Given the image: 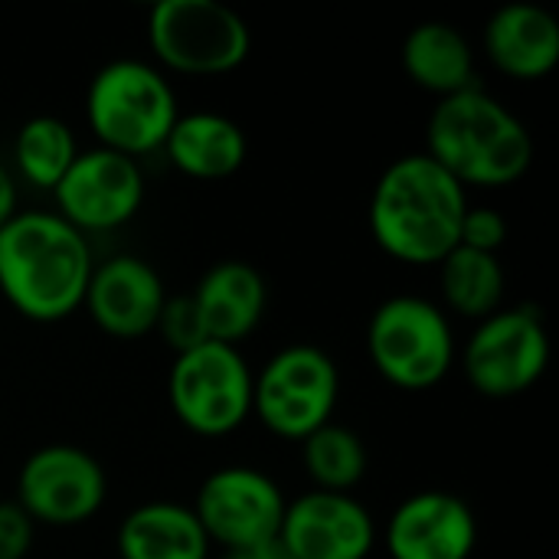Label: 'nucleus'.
<instances>
[{"mask_svg": "<svg viewBox=\"0 0 559 559\" xmlns=\"http://www.w3.org/2000/svg\"><path fill=\"white\" fill-rule=\"evenodd\" d=\"M285 504L288 501L272 475L252 465H226L203 478L190 508L210 544L219 550H239L275 540Z\"/></svg>", "mask_w": 559, "mask_h": 559, "instance_id": "10", "label": "nucleus"}, {"mask_svg": "<svg viewBox=\"0 0 559 559\" xmlns=\"http://www.w3.org/2000/svg\"><path fill=\"white\" fill-rule=\"evenodd\" d=\"M164 154L190 180H226L246 164L249 138L229 115L193 111L174 121Z\"/></svg>", "mask_w": 559, "mask_h": 559, "instance_id": "18", "label": "nucleus"}, {"mask_svg": "<svg viewBox=\"0 0 559 559\" xmlns=\"http://www.w3.org/2000/svg\"><path fill=\"white\" fill-rule=\"evenodd\" d=\"M468 190L426 151L393 160L370 197L377 246L406 265H439L455 246Z\"/></svg>", "mask_w": 559, "mask_h": 559, "instance_id": "2", "label": "nucleus"}, {"mask_svg": "<svg viewBox=\"0 0 559 559\" xmlns=\"http://www.w3.org/2000/svg\"><path fill=\"white\" fill-rule=\"evenodd\" d=\"M439 288L445 298V308L468 321H485L488 314L504 308L508 292V272L498 255L455 246L439 262ZM445 311V314H449Z\"/></svg>", "mask_w": 559, "mask_h": 559, "instance_id": "21", "label": "nucleus"}, {"mask_svg": "<svg viewBox=\"0 0 559 559\" xmlns=\"http://www.w3.org/2000/svg\"><path fill=\"white\" fill-rule=\"evenodd\" d=\"M79 154L72 128L56 115H36L20 124L13 138L16 174L36 190H56Z\"/></svg>", "mask_w": 559, "mask_h": 559, "instance_id": "22", "label": "nucleus"}, {"mask_svg": "<svg viewBox=\"0 0 559 559\" xmlns=\"http://www.w3.org/2000/svg\"><path fill=\"white\" fill-rule=\"evenodd\" d=\"M278 544L292 559H367L377 547V524L354 495L311 488L285 504Z\"/></svg>", "mask_w": 559, "mask_h": 559, "instance_id": "13", "label": "nucleus"}, {"mask_svg": "<svg viewBox=\"0 0 559 559\" xmlns=\"http://www.w3.org/2000/svg\"><path fill=\"white\" fill-rule=\"evenodd\" d=\"M16 216V180L0 160V226H7Z\"/></svg>", "mask_w": 559, "mask_h": 559, "instance_id": "28", "label": "nucleus"}, {"mask_svg": "<svg viewBox=\"0 0 559 559\" xmlns=\"http://www.w3.org/2000/svg\"><path fill=\"white\" fill-rule=\"evenodd\" d=\"M108 495L105 468L79 445L52 442L36 449L16 475V504L33 524L79 527L92 521Z\"/></svg>", "mask_w": 559, "mask_h": 559, "instance_id": "11", "label": "nucleus"}, {"mask_svg": "<svg viewBox=\"0 0 559 559\" xmlns=\"http://www.w3.org/2000/svg\"><path fill=\"white\" fill-rule=\"evenodd\" d=\"M177 118L180 108L170 79L144 59H115L85 88V121L98 147L134 160L160 151Z\"/></svg>", "mask_w": 559, "mask_h": 559, "instance_id": "4", "label": "nucleus"}, {"mask_svg": "<svg viewBox=\"0 0 559 559\" xmlns=\"http://www.w3.org/2000/svg\"><path fill=\"white\" fill-rule=\"evenodd\" d=\"M400 62L409 82L423 92H432L436 98H449L478 85L475 49L465 33L445 20L416 23L400 46Z\"/></svg>", "mask_w": 559, "mask_h": 559, "instance_id": "19", "label": "nucleus"}, {"mask_svg": "<svg viewBox=\"0 0 559 559\" xmlns=\"http://www.w3.org/2000/svg\"><path fill=\"white\" fill-rule=\"evenodd\" d=\"M550 364V334L534 305H514L475 324L462 347L468 386L488 400H514L540 383Z\"/></svg>", "mask_w": 559, "mask_h": 559, "instance_id": "9", "label": "nucleus"}, {"mask_svg": "<svg viewBox=\"0 0 559 559\" xmlns=\"http://www.w3.org/2000/svg\"><path fill=\"white\" fill-rule=\"evenodd\" d=\"M167 400L183 429L223 439L252 416V367L239 347L203 341L174 357Z\"/></svg>", "mask_w": 559, "mask_h": 559, "instance_id": "8", "label": "nucleus"}, {"mask_svg": "<svg viewBox=\"0 0 559 559\" xmlns=\"http://www.w3.org/2000/svg\"><path fill=\"white\" fill-rule=\"evenodd\" d=\"M115 550L121 559H210L213 544L190 504L147 501L121 518Z\"/></svg>", "mask_w": 559, "mask_h": 559, "instance_id": "20", "label": "nucleus"}, {"mask_svg": "<svg viewBox=\"0 0 559 559\" xmlns=\"http://www.w3.org/2000/svg\"><path fill=\"white\" fill-rule=\"evenodd\" d=\"M367 354L396 390H432L452 373L459 357L452 318L423 295H393L370 314Z\"/></svg>", "mask_w": 559, "mask_h": 559, "instance_id": "5", "label": "nucleus"}, {"mask_svg": "<svg viewBox=\"0 0 559 559\" xmlns=\"http://www.w3.org/2000/svg\"><path fill=\"white\" fill-rule=\"evenodd\" d=\"M426 154L465 190H501L531 170L534 138L501 98L475 85L432 105Z\"/></svg>", "mask_w": 559, "mask_h": 559, "instance_id": "3", "label": "nucleus"}, {"mask_svg": "<svg viewBox=\"0 0 559 559\" xmlns=\"http://www.w3.org/2000/svg\"><path fill=\"white\" fill-rule=\"evenodd\" d=\"M190 298L206 341L239 347L265 318L269 285L255 265L242 259H226L203 272Z\"/></svg>", "mask_w": 559, "mask_h": 559, "instance_id": "16", "label": "nucleus"}, {"mask_svg": "<svg viewBox=\"0 0 559 559\" xmlns=\"http://www.w3.org/2000/svg\"><path fill=\"white\" fill-rule=\"evenodd\" d=\"M36 540V524L16 501H0V559H26Z\"/></svg>", "mask_w": 559, "mask_h": 559, "instance_id": "26", "label": "nucleus"}, {"mask_svg": "<svg viewBox=\"0 0 559 559\" xmlns=\"http://www.w3.org/2000/svg\"><path fill=\"white\" fill-rule=\"evenodd\" d=\"M337 393L334 357L314 344H288L252 373V416L272 436L301 442L331 423Z\"/></svg>", "mask_w": 559, "mask_h": 559, "instance_id": "7", "label": "nucleus"}, {"mask_svg": "<svg viewBox=\"0 0 559 559\" xmlns=\"http://www.w3.org/2000/svg\"><path fill=\"white\" fill-rule=\"evenodd\" d=\"M147 46L160 72L226 75L249 59L252 29L219 0H160L147 13Z\"/></svg>", "mask_w": 559, "mask_h": 559, "instance_id": "6", "label": "nucleus"}, {"mask_svg": "<svg viewBox=\"0 0 559 559\" xmlns=\"http://www.w3.org/2000/svg\"><path fill=\"white\" fill-rule=\"evenodd\" d=\"M154 331H160L164 344H170L174 354H183V350H190V347H197V344L206 341L203 324H200V314H197L190 295H174V298H167V305H164V311H160Z\"/></svg>", "mask_w": 559, "mask_h": 559, "instance_id": "24", "label": "nucleus"}, {"mask_svg": "<svg viewBox=\"0 0 559 559\" xmlns=\"http://www.w3.org/2000/svg\"><path fill=\"white\" fill-rule=\"evenodd\" d=\"M508 233H511V226L501 210L468 203V210L462 216V229H459V246L498 255V249L508 242Z\"/></svg>", "mask_w": 559, "mask_h": 559, "instance_id": "25", "label": "nucleus"}, {"mask_svg": "<svg viewBox=\"0 0 559 559\" xmlns=\"http://www.w3.org/2000/svg\"><path fill=\"white\" fill-rule=\"evenodd\" d=\"M301 462L314 491L350 495L367 475V445L354 429L328 423L301 439Z\"/></svg>", "mask_w": 559, "mask_h": 559, "instance_id": "23", "label": "nucleus"}, {"mask_svg": "<svg viewBox=\"0 0 559 559\" xmlns=\"http://www.w3.org/2000/svg\"><path fill=\"white\" fill-rule=\"evenodd\" d=\"M95 259L88 236L49 210H16L0 226V295L29 321L56 324L85 301Z\"/></svg>", "mask_w": 559, "mask_h": 559, "instance_id": "1", "label": "nucleus"}, {"mask_svg": "<svg viewBox=\"0 0 559 559\" xmlns=\"http://www.w3.org/2000/svg\"><path fill=\"white\" fill-rule=\"evenodd\" d=\"M52 197L56 213L82 236L108 233L138 216L144 203V174L134 157L95 144L75 154Z\"/></svg>", "mask_w": 559, "mask_h": 559, "instance_id": "12", "label": "nucleus"}, {"mask_svg": "<svg viewBox=\"0 0 559 559\" xmlns=\"http://www.w3.org/2000/svg\"><path fill=\"white\" fill-rule=\"evenodd\" d=\"M167 298L170 295L157 269L141 255L121 252L92 269L82 308L108 337L134 341L157 328Z\"/></svg>", "mask_w": 559, "mask_h": 559, "instance_id": "15", "label": "nucleus"}, {"mask_svg": "<svg viewBox=\"0 0 559 559\" xmlns=\"http://www.w3.org/2000/svg\"><path fill=\"white\" fill-rule=\"evenodd\" d=\"M478 547V518L452 491H416L383 527L390 559H468Z\"/></svg>", "mask_w": 559, "mask_h": 559, "instance_id": "14", "label": "nucleus"}, {"mask_svg": "<svg viewBox=\"0 0 559 559\" xmlns=\"http://www.w3.org/2000/svg\"><path fill=\"white\" fill-rule=\"evenodd\" d=\"M485 56L518 82H537L559 62V26L537 3H504L485 23Z\"/></svg>", "mask_w": 559, "mask_h": 559, "instance_id": "17", "label": "nucleus"}, {"mask_svg": "<svg viewBox=\"0 0 559 559\" xmlns=\"http://www.w3.org/2000/svg\"><path fill=\"white\" fill-rule=\"evenodd\" d=\"M219 559H292L285 554V547L275 540H265V544H255V547H239V550H223Z\"/></svg>", "mask_w": 559, "mask_h": 559, "instance_id": "27", "label": "nucleus"}]
</instances>
